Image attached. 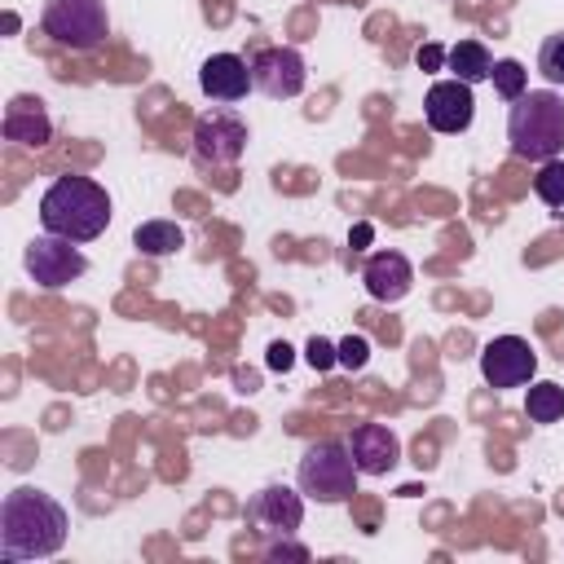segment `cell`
Returning <instances> with one entry per match:
<instances>
[{
  "instance_id": "cell-12",
  "label": "cell",
  "mask_w": 564,
  "mask_h": 564,
  "mask_svg": "<svg viewBox=\"0 0 564 564\" xmlns=\"http://www.w3.org/2000/svg\"><path fill=\"white\" fill-rule=\"evenodd\" d=\"M344 445H348V454H352L361 476H383L401 458V441H397V432L388 423H357Z\"/></svg>"
},
{
  "instance_id": "cell-15",
  "label": "cell",
  "mask_w": 564,
  "mask_h": 564,
  "mask_svg": "<svg viewBox=\"0 0 564 564\" xmlns=\"http://www.w3.org/2000/svg\"><path fill=\"white\" fill-rule=\"evenodd\" d=\"M198 84H203V93L212 101H225V106L242 101L247 88H256L251 84V62H242L238 53H212L203 62V70H198Z\"/></svg>"
},
{
  "instance_id": "cell-9",
  "label": "cell",
  "mask_w": 564,
  "mask_h": 564,
  "mask_svg": "<svg viewBox=\"0 0 564 564\" xmlns=\"http://www.w3.org/2000/svg\"><path fill=\"white\" fill-rule=\"evenodd\" d=\"M304 79H308L304 57H300L295 48H286V44H269V48H260V53L251 57V84H256L264 97H273V101L300 97V93H304Z\"/></svg>"
},
{
  "instance_id": "cell-16",
  "label": "cell",
  "mask_w": 564,
  "mask_h": 564,
  "mask_svg": "<svg viewBox=\"0 0 564 564\" xmlns=\"http://www.w3.org/2000/svg\"><path fill=\"white\" fill-rule=\"evenodd\" d=\"M445 66L454 70V79H463V84H480V79H489L494 57H489V48H485L480 40H458L454 48H445Z\"/></svg>"
},
{
  "instance_id": "cell-24",
  "label": "cell",
  "mask_w": 564,
  "mask_h": 564,
  "mask_svg": "<svg viewBox=\"0 0 564 564\" xmlns=\"http://www.w3.org/2000/svg\"><path fill=\"white\" fill-rule=\"evenodd\" d=\"M264 560H269V564H278V560H300V564H304V560H308V546H300V542H291V538H278V542L264 546Z\"/></svg>"
},
{
  "instance_id": "cell-2",
  "label": "cell",
  "mask_w": 564,
  "mask_h": 564,
  "mask_svg": "<svg viewBox=\"0 0 564 564\" xmlns=\"http://www.w3.org/2000/svg\"><path fill=\"white\" fill-rule=\"evenodd\" d=\"M40 225L44 234L70 238V242H93L110 225V194L93 176H57L40 194Z\"/></svg>"
},
{
  "instance_id": "cell-21",
  "label": "cell",
  "mask_w": 564,
  "mask_h": 564,
  "mask_svg": "<svg viewBox=\"0 0 564 564\" xmlns=\"http://www.w3.org/2000/svg\"><path fill=\"white\" fill-rule=\"evenodd\" d=\"M538 70H542V79H546L551 88H564V31H555V35L542 40V48H538Z\"/></svg>"
},
{
  "instance_id": "cell-18",
  "label": "cell",
  "mask_w": 564,
  "mask_h": 564,
  "mask_svg": "<svg viewBox=\"0 0 564 564\" xmlns=\"http://www.w3.org/2000/svg\"><path fill=\"white\" fill-rule=\"evenodd\" d=\"M524 414L533 423H560L564 419V388L560 383H529L524 392Z\"/></svg>"
},
{
  "instance_id": "cell-6",
  "label": "cell",
  "mask_w": 564,
  "mask_h": 564,
  "mask_svg": "<svg viewBox=\"0 0 564 564\" xmlns=\"http://www.w3.org/2000/svg\"><path fill=\"white\" fill-rule=\"evenodd\" d=\"M22 264H26L31 282L44 286V291H62V286H70L75 278L88 273L84 251H79L70 238H57V234H40V238H31L26 251H22Z\"/></svg>"
},
{
  "instance_id": "cell-14",
  "label": "cell",
  "mask_w": 564,
  "mask_h": 564,
  "mask_svg": "<svg viewBox=\"0 0 564 564\" xmlns=\"http://www.w3.org/2000/svg\"><path fill=\"white\" fill-rule=\"evenodd\" d=\"M361 282H366L370 300L401 304L410 295V286H414V269H410V260L401 251H375L366 260V269H361Z\"/></svg>"
},
{
  "instance_id": "cell-11",
  "label": "cell",
  "mask_w": 564,
  "mask_h": 564,
  "mask_svg": "<svg viewBox=\"0 0 564 564\" xmlns=\"http://www.w3.org/2000/svg\"><path fill=\"white\" fill-rule=\"evenodd\" d=\"M471 115H476V97L471 84L463 79H436L423 97V119L432 132H467Z\"/></svg>"
},
{
  "instance_id": "cell-26",
  "label": "cell",
  "mask_w": 564,
  "mask_h": 564,
  "mask_svg": "<svg viewBox=\"0 0 564 564\" xmlns=\"http://www.w3.org/2000/svg\"><path fill=\"white\" fill-rule=\"evenodd\" d=\"M291 361H295L291 357V344H282V339L269 344V370H291Z\"/></svg>"
},
{
  "instance_id": "cell-7",
  "label": "cell",
  "mask_w": 564,
  "mask_h": 564,
  "mask_svg": "<svg viewBox=\"0 0 564 564\" xmlns=\"http://www.w3.org/2000/svg\"><path fill=\"white\" fill-rule=\"evenodd\" d=\"M242 150H247V123L234 110H220L216 106V110H203L194 119V154L203 163L229 167V163L242 159Z\"/></svg>"
},
{
  "instance_id": "cell-4",
  "label": "cell",
  "mask_w": 564,
  "mask_h": 564,
  "mask_svg": "<svg viewBox=\"0 0 564 564\" xmlns=\"http://www.w3.org/2000/svg\"><path fill=\"white\" fill-rule=\"evenodd\" d=\"M357 463L348 454L344 441H317L304 449L300 467H295V485L304 498L322 502V507H335V502H348L357 494Z\"/></svg>"
},
{
  "instance_id": "cell-10",
  "label": "cell",
  "mask_w": 564,
  "mask_h": 564,
  "mask_svg": "<svg viewBox=\"0 0 564 564\" xmlns=\"http://www.w3.org/2000/svg\"><path fill=\"white\" fill-rule=\"evenodd\" d=\"M247 524L264 538H291L304 524V494H295L286 485H264L247 502Z\"/></svg>"
},
{
  "instance_id": "cell-1",
  "label": "cell",
  "mask_w": 564,
  "mask_h": 564,
  "mask_svg": "<svg viewBox=\"0 0 564 564\" xmlns=\"http://www.w3.org/2000/svg\"><path fill=\"white\" fill-rule=\"evenodd\" d=\"M66 511L53 494L44 489H13L0 502V560L18 564V560H44L57 555L66 542Z\"/></svg>"
},
{
  "instance_id": "cell-19",
  "label": "cell",
  "mask_w": 564,
  "mask_h": 564,
  "mask_svg": "<svg viewBox=\"0 0 564 564\" xmlns=\"http://www.w3.org/2000/svg\"><path fill=\"white\" fill-rule=\"evenodd\" d=\"M533 194H538L551 212H564V159H546V163H538Z\"/></svg>"
},
{
  "instance_id": "cell-5",
  "label": "cell",
  "mask_w": 564,
  "mask_h": 564,
  "mask_svg": "<svg viewBox=\"0 0 564 564\" xmlns=\"http://www.w3.org/2000/svg\"><path fill=\"white\" fill-rule=\"evenodd\" d=\"M40 26L53 44L70 53H88L110 35V13L106 0H44Z\"/></svg>"
},
{
  "instance_id": "cell-13",
  "label": "cell",
  "mask_w": 564,
  "mask_h": 564,
  "mask_svg": "<svg viewBox=\"0 0 564 564\" xmlns=\"http://www.w3.org/2000/svg\"><path fill=\"white\" fill-rule=\"evenodd\" d=\"M0 132H4V141H13V145L40 150V145L53 137V119H48V110H44V101H40V97L18 93V97L4 106Z\"/></svg>"
},
{
  "instance_id": "cell-25",
  "label": "cell",
  "mask_w": 564,
  "mask_h": 564,
  "mask_svg": "<svg viewBox=\"0 0 564 564\" xmlns=\"http://www.w3.org/2000/svg\"><path fill=\"white\" fill-rule=\"evenodd\" d=\"M414 62H419V70H441V66H445V48H441V44H423V48L414 53Z\"/></svg>"
},
{
  "instance_id": "cell-20",
  "label": "cell",
  "mask_w": 564,
  "mask_h": 564,
  "mask_svg": "<svg viewBox=\"0 0 564 564\" xmlns=\"http://www.w3.org/2000/svg\"><path fill=\"white\" fill-rule=\"evenodd\" d=\"M489 79H494V93H498L502 101H516L520 93H529V70H524L516 57H502V62H494Z\"/></svg>"
},
{
  "instance_id": "cell-17",
  "label": "cell",
  "mask_w": 564,
  "mask_h": 564,
  "mask_svg": "<svg viewBox=\"0 0 564 564\" xmlns=\"http://www.w3.org/2000/svg\"><path fill=\"white\" fill-rule=\"evenodd\" d=\"M132 247L141 256H154L159 260V256H176L185 247V234H181L176 220H145V225L132 229Z\"/></svg>"
},
{
  "instance_id": "cell-27",
  "label": "cell",
  "mask_w": 564,
  "mask_h": 564,
  "mask_svg": "<svg viewBox=\"0 0 564 564\" xmlns=\"http://www.w3.org/2000/svg\"><path fill=\"white\" fill-rule=\"evenodd\" d=\"M370 234H375L370 225H352V234H348V242H352V251H361V247L370 242Z\"/></svg>"
},
{
  "instance_id": "cell-22",
  "label": "cell",
  "mask_w": 564,
  "mask_h": 564,
  "mask_svg": "<svg viewBox=\"0 0 564 564\" xmlns=\"http://www.w3.org/2000/svg\"><path fill=\"white\" fill-rule=\"evenodd\" d=\"M335 348H339V366L344 370H361L370 361V339L366 335H344Z\"/></svg>"
},
{
  "instance_id": "cell-3",
  "label": "cell",
  "mask_w": 564,
  "mask_h": 564,
  "mask_svg": "<svg viewBox=\"0 0 564 564\" xmlns=\"http://www.w3.org/2000/svg\"><path fill=\"white\" fill-rule=\"evenodd\" d=\"M507 145L516 159H560L564 150V97L555 88H529L507 110Z\"/></svg>"
},
{
  "instance_id": "cell-8",
  "label": "cell",
  "mask_w": 564,
  "mask_h": 564,
  "mask_svg": "<svg viewBox=\"0 0 564 564\" xmlns=\"http://www.w3.org/2000/svg\"><path fill=\"white\" fill-rule=\"evenodd\" d=\"M538 370V352L520 335H498L480 348V375L489 388H524Z\"/></svg>"
},
{
  "instance_id": "cell-23",
  "label": "cell",
  "mask_w": 564,
  "mask_h": 564,
  "mask_svg": "<svg viewBox=\"0 0 564 564\" xmlns=\"http://www.w3.org/2000/svg\"><path fill=\"white\" fill-rule=\"evenodd\" d=\"M304 361H308L313 370H330V366H339V348H335L330 339L313 335V339H308V348H304Z\"/></svg>"
}]
</instances>
